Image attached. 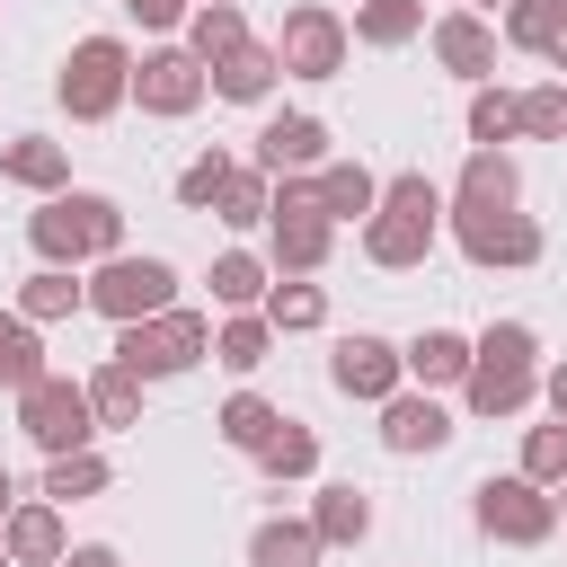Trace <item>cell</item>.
<instances>
[{
    "mask_svg": "<svg viewBox=\"0 0 567 567\" xmlns=\"http://www.w3.org/2000/svg\"><path fill=\"white\" fill-rule=\"evenodd\" d=\"M443 213H452V195H443L425 168L381 177V204H372V221H363V257H372L381 275L425 266V257H434V239H443Z\"/></svg>",
    "mask_w": 567,
    "mask_h": 567,
    "instance_id": "1",
    "label": "cell"
},
{
    "mask_svg": "<svg viewBox=\"0 0 567 567\" xmlns=\"http://www.w3.org/2000/svg\"><path fill=\"white\" fill-rule=\"evenodd\" d=\"M27 248L44 266H97L124 248V204L97 195V186H62V195H35L27 213Z\"/></svg>",
    "mask_w": 567,
    "mask_h": 567,
    "instance_id": "2",
    "label": "cell"
},
{
    "mask_svg": "<svg viewBox=\"0 0 567 567\" xmlns=\"http://www.w3.org/2000/svg\"><path fill=\"white\" fill-rule=\"evenodd\" d=\"M470 346H478L470 354V381H461L470 416H523L540 399V337L523 319H487Z\"/></svg>",
    "mask_w": 567,
    "mask_h": 567,
    "instance_id": "3",
    "label": "cell"
},
{
    "mask_svg": "<svg viewBox=\"0 0 567 567\" xmlns=\"http://www.w3.org/2000/svg\"><path fill=\"white\" fill-rule=\"evenodd\" d=\"M53 97L71 124H106L115 106H133V44L124 35H80L53 71Z\"/></svg>",
    "mask_w": 567,
    "mask_h": 567,
    "instance_id": "4",
    "label": "cell"
},
{
    "mask_svg": "<svg viewBox=\"0 0 567 567\" xmlns=\"http://www.w3.org/2000/svg\"><path fill=\"white\" fill-rule=\"evenodd\" d=\"M124 372H142V381H177V372H195L204 354H213V319L204 310H151V319H133V328H115V346H106Z\"/></svg>",
    "mask_w": 567,
    "mask_h": 567,
    "instance_id": "5",
    "label": "cell"
},
{
    "mask_svg": "<svg viewBox=\"0 0 567 567\" xmlns=\"http://www.w3.org/2000/svg\"><path fill=\"white\" fill-rule=\"evenodd\" d=\"M18 434L53 461V452H89L106 425H97V408H89V381H71V372H35V381L18 390Z\"/></svg>",
    "mask_w": 567,
    "mask_h": 567,
    "instance_id": "6",
    "label": "cell"
},
{
    "mask_svg": "<svg viewBox=\"0 0 567 567\" xmlns=\"http://www.w3.org/2000/svg\"><path fill=\"white\" fill-rule=\"evenodd\" d=\"M470 514H478V532H487L496 549H540V540H558V487H540V478H523V470L478 478V487H470Z\"/></svg>",
    "mask_w": 567,
    "mask_h": 567,
    "instance_id": "7",
    "label": "cell"
},
{
    "mask_svg": "<svg viewBox=\"0 0 567 567\" xmlns=\"http://www.w3.org/2000/svg\"><path fill=\"white\" fill-rule=\"evenodd\" d=\"M89 310H97L106 328H133V319H151V310H177V266L115 248V257L89 266Z\"/></svg>",
    "mask_w": 567,
    "mask_h": 567,
    "instance_id": "8",
    "label": "cell"
},
{
    "mask_svg": "<svg viewBox=\"0 0 567 567\" xmlns=\"http://www.w3.org/2000/svg\"><path fill=\"white\" fill-rule=\"evenodd\" d=\"M346 44H354V27H346L328 0H292V9H284V35H275L284 80H337V71H346Z\"/></svg>",
    "mask_w": 567,
    "mask_h": 567,
    "instance_id": "9",
    "label": "cell"
},
{
    "mask_svg": "<svg viewBox=\"0 0 567 567\" xmlns=\"http://www.w3.org/2000/svg\"><path fill=\"white\" fill-rule=\"evenodd\" d=\"M204 97H213V71H204L186 44H151V53H133V106H142V115L177 124V115H195Z\"/></svg>",
    "mask_w": 567,
    "mask_h": 567,
    "instance_id": "10",
    "label": "cell"
},
{
    "mask_svg": "<svg viewBox=\"0 0 567 567\" xmlns=\"http://www.w3.org/2000/svg\"><path fill=\"white\" fill-rule=\"evenodd\" d=\"M452 248L470 257V266H540L549 257V239H540V221L514 204V213H461L452 204Z\"/></svg>",
    "mask_w": 567,
    "mask_h": 567,
    "instance_id": "11",
    "label": "cell"
},
{
    "mask_svg": "<svg viewBox=\"0 0 567 567\" xmlns=\"http://www.w3.org/2000/svg\"><path fill=\"white\" fill-rule=\"evenodd\" d=\"M328 381H337L346 399H363V408H381L390 390H408V346H390V337H372V328H354V337H337V354H328Z\"/></svg>",
    "mask_w": 567,
    "mask_h": 567,
    "instance_id": "12",
    "label": "cell"
},
{
    "mask_svg": "<svg viewBox=\"0 0 567 567\" xmlns=\"http://www.w3.org/2000/svg\"><path fill=\"white\" fill-rule=\"evenodd\" d=\"M452 434H461V425L443 416V399H434V390H416V381H408V390H390V399H381V452L416 461V452H443Z\"/></svg>",
    "mask_w": 567,
    "mask_h": 567,
    "instance_id": "13",
    "label": "cell"
},
{
    "mask_svg": "<svg viewBox=\"0 0 567 567\" xmlns=\"http://www.w3.org/2000/svg\"><path fill=\"white\" fill-rule=\"evenodd\" d=\"M337 151H328V124L319 115H266L257 124V168L266 177H310V168H328Z\"/></svg>",
    "mask_w": 567,
    "mask_h": 567,
    "instance_id": "14",
    "label": "cell"
},
{
    "mask_svg": "<svg viewBox=\"0 0 567 567\" xmlns=\"http://www.w3.org/2000/svg\"><path fill=\"white\" fill-rule=\"evenodd\" d=\"M496 44H505V35H496L478 9H443V18H434V62H443L452 80H470V89L496 80Z\"/></svg>",
    "mask_w": 567,
    "mask_h": 567,
    "instance_id": "15",
    "label": "cell"
},
{
    "mask_svg": "<svg viewBox=\"0 0 567 567\" xmlns=\"http://www.w3.org/2000/svg\"><path fill=\"white\" fill-rule=\"evenodd\" d=\"M337 248V221L328 213H266V266L275 275H319Z\"/></svg>",
    "mask_w": 567,
    "mask_h": 567,
    "instance_id": "16",
    "label": "cell"
},
{
    "mask_svg": "<svg viewBox=\"0 0 567 567\" xmlns=\"http://www.w3.org/2000/svg\"><path fill=\"white\" fill-rule=\"evenodd\" d=\"M0 177L27 186V195H62V186H71V142H53V133H9V142H0Z\"/></svg>",
    "mask_w": 567,
    "mask_h": 567,
    "instance_id": "17",
    "label": "cell"
},
{
    "mask_svg": "<svg viewBox=\"0 0 567 567\" xmlns=\"http://www.w3.org/2000/svg\"><path fill=\"white\" fill-rule=\"evenodd\" d=\"M0 540H9V558H18V567H62V549H71V532H62V505H53V496H18V514L0 523Z\"/></svg>",
    "mask_w": 567,
    "mask_h": 567,
    "instance_id": "18",
    "label": "cell"
},
{
    "mask_svg": "<svg viewBox=\"0 0 567 567\" xmlns=\"http://www.w3.org/2000/svg\"><path fill=\"white\" fill-rule=\"evenodd\" d=\"M452 204H461V213H514V204H523V168H514V151H470Z\"/></svg>",
    "mask_w": 567,
    "mask_h": 567,
    "instance_id": "19",
    "label": "cell"
},
{
    "mask_svg": "<svg viewBox=\"0 0 567 567\" xmlns=\"http://www.w3.org/2000/svg\"><path fill=\"white\" fill-rule=\"evenodd\" d=\"M470 354H478V346H470L461 328H416V337H408V381H416V390H461V381H470Z\"/></svg>",
    "mask_w": 567,
    "mask_h": 567,
    "instance_id": "20",
    "label": "cell"
},
{
    "mask_svg": "<svg viewBox=\"0 0 567 567\" xmlns=\"http://www.w3.org/2000/svg\"><path fill=\"white\" fill-rule=\"evenodd\" d=\"M275 80H284V53H275V44H257V35H248L230 62H213V97H230V106H266V97H275Z\"/></svg>",
    "mask_w": 567,
    "mask_h": 567,
    "instance_id": "21",
    "label": "cell"
},
{
    "mask_svg": "<svg viewBox=\"0 0 567 567\" xmlns=\"http://www.w3.org/2000/svg\"><path fill=\"white\" fill-rule=\"evenodd\" d=\"M319 558H328V540L310 532V514H266L248 532V567H319Z\"/></svg>",
    "mask_w": 567,
    "mask_h": 567,
    "instance_id": "22",
    "label": "cell"
},
{
    "mask_svg": "<svg viewBox=\"0 0 567 567\" xmlns=\"http://www.w3.org/2000/svg\"><path fill=\"white\" fill-rule=\"evenodd\" d=\"M310 532H319L328 549H354V540L372 532V496H363L354 478H328V487L310 496Z\"/></svg>",
    "mask_w": 567,
    "mask_h": 567,
    "instance_id": "23",
    "label": "cell"
},
{
    "mask_svg": "<svg viewBox=\"0 0 567 567\" xmlns=\"http://www.w3.org/2000/svg\"><path fill=\"white\" fill-rule=\"evenodd\" d=\"M9 310H27L35 328H53V319L89 310V284H80V266H35V275L18 284V301H9Z\"/></svg>",
    "mask_w": 567,
    "mask_h": 567,
    "instance_id": "24",
    "label": "cell"
},
{
    "mask_svg": "<svg viewBox=\"0 0 567 567\" xmlns=\"http://www.w3.org/2000/svg\"><path fill=\"white\" fill-rule=\"evenodd\" d=\"M248 44V18H239V0H195V18H186V53L213 71V62H230Z\"/></svg>",
    "mask_w": 567,
    "mask_h": 567,
    "instance_id": "25",
    "label": "cell"
},
{
    "mask_svg": "<svg viewBox=\"0 0 567 567\" xmlns=\"http://www.w3.org/2000/svg\"><path fill=\"white\" fill-rule=\"evenodd\" d=\"M204 284H213V310H266V292H275L266 257H248V248H221Z\"/></svg>",
    "mask_w": 567,
    "mask_h": 567,
    "instance_id": "26",
    "label": "cell"
},
{
    "mask_svg": "<svg viewBox=\"0 0 567 567\" xmlns=\"http://www.w3.org/2000/svg\"><path fill=\"white\" fill-rule=\"evenodd\" d=\"M266 354H275V319H266V310H230V319L213 328V363H221V372L248 381Z\"/></svg>",
    "mask_w": 567,
    "mask_h": 567,
    "instance_id": "27",
    "label": "cell"
},
{
    "mask_svg": "<svg viewBox=\"0 0 567 567\" xmlns=\"http://www.w3.org/2000/svg\"><path fill=\"white\" fill-rule=\"evenodd\" d=\"M275 425H284V408H275V399H257V390H230V399L213 408V434H221L230 452H248V461L266 452V434H275Z\"/></svg>",
    "mask_w": 567,
    "mask_h": 567,
    "instance_id": "28",
    "label": "cell"
},
{
    "mask_svg": "<svg viewBox=\"0 0 567 567\" xmlns=\"http://www.w3.org/2000/svg\"><path fill=\"white\" fill-rule=\"evenodd\" d=\"M425 35V0H354V44L372 53H399Z\"/></svg>",
    "mask_w": 567,
    "mask_h": 567,
    "instance_id": "29",
    "label": "cell"
},
{
    "mask_svg": "<svg viewBox=\"0 0 567 567\" xmlns=\"http://www.w3.org/2000/svg\"><path fill=\"white\" fill-rule=\"evenodd\" d=\"M319 204H328V221H372L381 177H372L363 159H328V168H319Z\"/></svg>",
    "mask_w": 567,
    "mask_h": 567,
    "instance_id": "30",
    "label": "cell"
},
{
    "mask_svg": "<svg viewBox=\"0 0 567 567\" xmlns=\"http://www.w3.org/2000/svg\"><path fill=\"white\" fill-rule=\"evenodd\" d=\"M106 487H115V470H106V452L89 443V452H53L35 496H53V505H80V496H106Z\"/></svg>",
    "mask_w": 567,
    "mask_h": 567,
    "instance_id": "31",
    "label": "cell"
},
{
    "mask_svg": "<svg viewBox=\"0 0 567 567\" xmlns=\"http://www.w3.org/2000/svg\"><path fill=\"white\" fill-rule=\"evenodd\" d=\"M266 319H275V337H310V328H328V292H319L310 275H275Z\"/></svg>",
    "mask_w": 567,
    "mask_h": 567,
    "instance_id": "32",
    "label": "cell"
},
{
    "mask_svg": "<svg viewBox=\"0 0 567 567\" xmlns=\"http://www.w3.org/2000/svg\"><path fill=\"white\" fill-rule=\"evenodd\" d=\"M80 381H89V408H97V425H142V390H151L142 372H124V363L106 354V363H97V372H80Z\"/></svg>",
    "mask_w": 567,
    "mask_h": 567,
    "instance_id": "33",
    "label": "cell"
},
{
    "mask_svg": "<svg viewBox=\"0 0 567 567\" xmlns=\"http://www.w3.org/2000/svg\"><path fill=\"white\" fill-rule=\"evenodd\" d=\"M257 470H266L275 487H292V478H310V470H319V425H301V416H284V425L266 434V452H257Z\"/></svg>",
    "mask_w": 567,
    "mask_h": 567,
    "instance_id": "34",
    "label": "cell"
},
{
    "mask_svg": "<svg viewBox=\"0 0 567 567\" xmlns=\"http://www.w3.org/2000/svg\"><path fill=\"white\" fill-rule=\"evenodd\" d=\"M461 124H470V151H505V142L523 133V115H514V89L478 80V89H470V115H461Z\"/></svg>",
    "mask_w": 567,
    "mask_h": 567,
    "instance_id": "35",
    "label": "cell"
},
{
    "mask_svg": "<svg viewBox=\"0 0 567 567\" xmlns=\"http://www.w3.org/2000/svg\"><path fill=\"white\" fill-rule=\"evenodd\" d=\"M266 213H275V177H266L257 159H239V177L221 186L213 221H230V230H266Z\"/></svg>",
    "mask_w": 567,
    "mask_h": 567,
    "instance_id": "36",
    "label": "cell"
},
{
    "mask_svg": "<svg viewBox=\"0 0 567 567\" xmlns=\"http://www.w3.org/2000/svg\"><path fill=\"white\" fill-rule=\"evenodd\" d=\"M35 372H53V363H44L35 319H27V310H0V390H27Z\"/></svg>",
    "mask_w": 567,
    "mask_h": 567,
    "instance_id": "37",
    "label": "cell"
},
{
    "mask_svg": "<svg viewBox=\"0 0 567 567\" xmlns=\"http://www.w3.org/2000/svg\"><path fill=\"white\" fill-rule=\"evenodd\" d=\"M514 115H523V142H567V80L514 89Z\"/></svg>",
    "mask_w": 567,
    "mask_h": 567,
    "instance_id": "38",
    "label": "cell"
},
{
    "mask_svg": "<svg viewBox=\"0 0 567 567\" xmlns=\"http://www.w3.org/2000/svg\"><path fill=\"white\" fill-rule=\"evenodd\" d=\"M230 177H239V159H230V151H195V159L177 168V204H186V213H213Z\"/></svg>",
    "mask_w": 567,
    "mask_h": 567,
    "instance_id": "39",
    "label": "cell"
},
{
    "mask_svg": "<svg viewBox=\"0 0 567 567\" xmlns=\"http://www.w3.org/2000/svg\"><path fill=\"white\" fill-rule=\"evenodd\" d=\"M558 9H567V0H505V27H496V35H505L514 53H540L549 27H558Z\"/></svg>",
    "mask_w": 567,
    "mask_h": 567,
    "instance_id": "40",
    "label": "cell"
},
{
    "mask_svg": "<svg viewBox=\"0 0 567 567\" xmlns=\"http://www.w3.org/2000/svg\"><path fill=\"white\" fill-rule=\"evenodd\" d=\"M523 478H540V487L567 478V416H549V425L523 434Z\"/></svg>",
    "mask_w": 567,
    "mask_h": 567,
    "instance_id": "41",
    "label": "cell"
},
{
    "mask_svg": "<svg viewBox=\"0 0 567 567\" xmlns=\"http://www.w3.org/2000/svg\"><path fill=\"white\" fill-rule=\"evenodd\" d=\"M124 18H142L151 35H168V27H186V18H195V0H124Z\"/></svg>",
    "mask_w": 567,
    "mask_h": 567,
    "instance_id": "42",
    "label": "cell"
},
{
    "mask_svg": "<svg viewBox=\"0 0 567 567\" xmlns=\"http://www.w3.org/2000/svg\"><path fill=\"white\" fill-rule=\"evenodd\" d=\"M62 567H124V549L115 540H80V549H62Z\"/></svg>",
    "mask_w": 567,
    "mask_h": 567,
    "instance_id": "43",
    "label": "cell"
},
{
    "mask_svg": "<svg viewBox=\"0 0 567 567\" xmlns=\"http://www.w3.org/2000/svg\"><path fill=\"white\" fill-rule=\"evenodd\" d=\"M540 399H549V416H567V354L540 372Z\"/></svg>",
    "mask_w": 567,
    "mask_h": 567,
    "instance_id": "44",
    "label": "cell"
},
{
    "mask_svg": "<svg viewBox=\"0 0 567 567\" xmlns=\"http://www.w3.org/2000/svg\"><path fill=\"white\" fill-rule=\"evenodd\" d=\"M540 62H549V71L567 80V9H558V27H549V44H540Z\"/></svg>",
    "mask_w": 567,
    "mask_h": 567,
    "instance_id": "45",
    "label": "cell"
},
{
    "mask_svg": "<svg viewBox=\"0 0 567 567\" xmlns=\"http://www.w3.org/2000/svg\"><path fill=\"white\" fill-rule=\"evenodd\" d=\"M18 514V478H9V461H0V523Z\"/></svg>",
    "mask_w": 567,
    "mask_h": 567,
    "instance_id": "46",
    "label": "cell"
},
{
    "mask_svg": "<svg viewBox=\"0 0 567 567\" xmlns=\"http://www.w3.org/2000/svg\"><path fill=\"white\" fill-rule=\"evenodd\" d=\"M558 532H567V478H558Z\"/></svg>",
    "mask_w": 567,
    "mask_h": 567,
    "instance_id": "47",
    "label": "cell"
},
{
    "mask_svg": "<svg viewBox=\"0 0 567 567\" xmlns=\"http://www.w3.org/2000/svg\"><path fill=\"white\" fill-rule=\"evenodd\" d=\"M0 567H18V558H9V540H0Z\"/></svg>",
    "mask_w": 567,
    "mask_h": 567,
    "instance_id": "48",
    "label": "cell"
},
{
    "mask_svg": "<svg viewBox=\"0 0 567 567\" xmlns=\"http://www.w3.org/2000/svg\"><path fill=\"white\" fill-rule=\"evenodd\" d=\"M452 9H470V0H452Z\"/></svg>",
    "mask_w": 567,
    "mask_h": 567,
    "instance_id": "49",
    "label": "cell"
}]
</instances>
